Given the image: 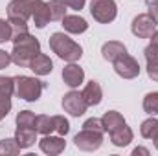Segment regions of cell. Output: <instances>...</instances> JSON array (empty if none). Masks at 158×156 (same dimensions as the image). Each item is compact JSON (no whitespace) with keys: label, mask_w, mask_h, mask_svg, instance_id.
<instances>
[{"label":"cell","mask_w":158,"mask_h":156,"mask_svg":"<svg viewBox=\"0 0 158 156\" xmlns=\"http://www.w3.org/2000/svg\"><path fill=\"white\" fill-rule=\"evenodd\" d=\"M13 51H11V61L17 64V66H30L31 59L40 53V42L30 31L26 33H19V35H13Z\"/></svg>","instance_id":"obj_1"},{"label":"cell","mask_w":158,"mask_h":156,"mask_svg":"<svg viewBox=\"0 0 158 156\" xmlns=\"http://www.w3.org/2000/svg\"><path fill=\"white\" fill-rule=\"evenodd\" d=\"M50 48L53 53H57V57H61L68 63H76L83 55V48L61 31H57L50 37Z\"/></svg>","instance_id":"obj_2"},{"label":"cell","mask_w":158,"mask_h":156,"mask_svg":"<svg viewBox=\"0 0 158 156\" xmlns=\"http://www.w3.org/2000/svg\"><path fill=\"white\" fill-rule=\"evenodd\" d=\"M42 88H44L42 81L35 77H30V76L15 77V92L24 101H37L42 94Z\"/></svg>","instance_id":"obj_3"},{"label":"cell","mask_w":158,"mask_h":156,"mask_svg":"<svg viewBox=\"0 0 158 156\" xmlns=\"http://www.w3.org/2000/svg\"><path fill=\"white\" fill-rule=\"evenodd\" d=\"M90 13L98 22L109 24L116 18L118 7H116L114 0H92L90 2Z\"/></svg>","instance_id":"obj_4"},{"label":"cell","mask_w":158,"mask_h":156,"mask_svg":"<svg viewBox=\"0 0 158 156\" xmlns=\"http://www.w3.org/2000/svg\"><path fill=\"white\" fill-rule=\"evenodd\" d=\"M74 143H76V147H77V149H81V151H86V153L98 151V149L101 147V143H103V132L83 129L79 134H76Z\"/></svg>","instance_id":"obj_5"},{"label":"cell","mask_w":158,"mask_h":156,"mask_svg":"<svg viewBox=\"0 0 158 156\" xmlns=\"http://www.w3.org/2000/svg\"><path fill=\"white\" fill-rule=\"evenodd\" d=\"M114 70H116V74L119 77H123V79H134L140 76V64L129 53L119 55L118 59L114 61Z\"/></svg>","instance_id":"obj_6"},{"label":"cell","mask_w":158,"mask_h":156,"mask_svg":"<svg viewBox=\"0 0 158 156\" xmlns=\"http://www.w3.org/2000/svg\"><path fill=\"white\" fill-rule=\"evenodd\" d=\"M35 2L37 0H11L7 4V18L13 20H26L31 17L33 13V7H35Z\"/></svg>","instance_id":"obj_7"},{"label":"cell","mask_w":158,"mask_h":156,"mask_svg":"<svg viewBox=\"0 0 158 156\" xmlns=\"http://www.w3.org/2000/svg\"><path fill=\"white\" fill-rule=\"evenodd\" d=\"M86 107L88 105H86V101H85V97H83L81 92L72 90V92H68V94L63 96V109L70 116H76V117L83 116L86 112Z\"/></svg>","instance_id":"obj_8"},{"label":"cell","mask_w":158,"mask_h":156,"mask_svg":"<svg viewBox=\"0 0 158 156\" xmlns=\"http://www.w3.org/2000/svg\"><path fill=\"white\" fill-rule=\"evenodd\" d=\"M155 28H156V22H155L147 13L134 17L132 24H131V30H132V33H134L138 39H151V35L156 31Z\"/></svg>","instance_id":"obj_9"},{"label":"cell","mask_w":158,"mask_h":156,"mask_svg":"<svg viewBox=\"0 0 158 156\" xmlns=\"http://www.w3.org/2000/svg\"><path fill=\"white\" fill-rule=\"evenodd\" d=\"M39 147L44 154H50V156H55V154H61L66 147V142L63 140V136H52V134H46L42 140L39 142Z\"/></svg>","instance_id":"obj_10"},{"label":"cell","mask_w":158,"mask_h":156,"mask_svg":"<svg viewBox=\"0 0 158 156\" xmlns=\"http://www.w3.org/2000/svg\"><path fill=\"white\" fill-rule=\"evenodd\" d=\"M83 79H85V72H83V68L79 64H76V63H70L68 66L63 68V81L70 88H77L79 84L83 83Z\"/></svg>","instance_id":"obj_11"},{"label":"cell","mask_w":158,"mask_h":156,"mask_svg":"<svg viewBox=\"0 0 158 156\" xmlns=\"http://www.w3.org/2000/svg\"><path fill=\"white\" fill-rule=\"evenodd\" d=\"M28 68H30L35 76H48V74H52V70H53V63H52V59H50L48 55L37 53V55L31 59V63H30Z\"/></svg>","instance_id":"obj_12"},{"label":"cell","mask_w":158,"mask_h":156,"mask_svg":"<svg viewBox=\"0 0 158 156\" xmlns=\"http://www.w3.org/2000/svg\"><path fill=\"white\" fill-rule=\"evenodd\" d=\"M63 28L68 31V33H85L86 30H88V24H86V20L83 18V17H79V15H64L63 17Z\"/></svg>","instance_id":"obj_13"},{"label":"cell","mask_w":158,"mask_h":156,"mask_svg":"<svg viewBox=\"0 0 158 156\" xmlns=\"http://www.w3.org/2000/svg\"><path fill=\"white\" fill-rule=\"evenodd\" d=\"M15 140H17V143H19L20 149H28V147H31L37 142V129H31V127H17Z\"/></svg>","instance_id":"obj_14"},{"label":"cell","mask_w":158,"mask_h":156,"mask_svg":"<svg viewBox=\"0 0 158 156\" xmlns=\"http://www.w3.org/2000/svg\"><path fill=\"white\" fill-rule=\"evenodd\" d=\"M81 94H83V97H85V101H86L88 107L99 105V103H101V97H103V90H101L99 83H96V81H90V83L83 88Z\"/></svg>","instance_id":"obj_15"},{"label":"cell","mask_w":158,"mask_h":156,"mask_svg":"<svg viewBox=\"0 0 158 156\" xmlns=\"http://www.w3.org/2000/svg\"><path fill=\"white\" fill-rule=\"evenodd\" d=\"M33 22L37 28H44L50 20H52V15H50V6L48 2H42V0H37L35 2V7H33Z\"/></svg>","instance_id":"obj_16"},{"label":"cell","mask_w":158,"mask_h":156,"mask_svg":"<svg viewBox=\"0 0 158 156\" xmlns=\"http://www.w3.org/2000/svg\"><path fill=\"white\" fill-rule=\"evenodd\" d=\"M101 53H103V59L105 61H110L114 63L119 55L127 53V48L123 42H118V40H110V42H105L103 48H101Z\"/></svg>","instance_id":"obj_17"},{"label":"cell","mask_w":158,"mask_h":156,"mask_svg":"<svg viewBox=\"0 0 158 156\" xmlns=\"http://www.w3.org/2000/svg\"><path fill=\"white\" fill-rule=\"evenodd\" d=\"M110 142L116 147H127L132 142V130H131V127H127V123H125V125H121L118 129H114L110 132Z\"/></svg>","instance_id":"obj_18"},{"label":"cell","mask_w":158,"mask_h":156,"mask_svg":"<svg viewBox=\"0 0 158 156\" xmlns=\"http://www.w3.org/2000/svg\"><path fill=\"white\" fill-rule=\"evenodd\" d=\"M101 123H103V129H105L107 132H112L114 129L125 125V119H123V116H121L119 112L109 110V112H105V116L101 117Z\"/></svg>","instance_id":"obj_19"},{"label":"cell","mask_w":158,"mask_h":156,"mask_svg":"<svg viewBox=\"0 0 158 156\" xmlns=\"http://www.w3.org/2000/svg\"><path fill=\"white\" fill-rule=\"evenodd\" d=\"M35 129H37V132H39V134H42V136L52 134V132L55 130L53 117L46 116V114H40V116H37V119H35Z\"/></svg>","instance_id":"obj_20"},{"label":"cell","mask_w":158,"mask_h":156,"mask_svg":"<svg viewBox=\"0 0 158 156\" xmlns=\"http://www.w3.org/2000/svg\"><path fill=\"white\" fill-rule=\"evenodd\" d=\"M140 132L145 140H155L158 136V119H155V117L145 119L140 127Z\"/></svg>","instance_id":"obj_21"},{"label":"cell","mask_w":158,"mask_h":156,"mask_svg":"<svg viewBox=\"0 0 158 156\" xmlns=\"http://www.w3.org/2000/svg\"><path fill=\"white\" fill-rule=\"evenodd\" d=\"M48 6H50L52 20H63V17L66 15V6H64V2H63V0H50Z\"/></svg>","instance_id":"obj_22"},{"label":"cell","mask_w":158,"mask_h":156,"mask_svg":"<svg viewBox=\"0 0 158 156\" xmlns=\"http://www.w3.org/2000/svg\"><path fill=\"white\" fill-rule=\"evenodd\" d=\"M19 153H20V147H19L15 138H6V140L0 142V154L13 156V154H19Z\"/></svg>","instance_id":"obj_23"},{"label":"cell","mask_w":158,"mask_h":156,"mask_svg":"<svg viewBox=\"0 0 158 156\" xmlns=\"http://www.w3.org/2000/svg\"><path fill=\"white\" fill-rule=\"evenodd\" d=\"M35 119L37 116L31 110H22L17 114V127H31L35 129Z\"/></svg>","instance_id":"obj_24"},{"label":"cell","mask_w":158,"mask_h":156,"mask_svg":"<svg viewBox=\"0 0 158 156\" xmlns=\"http://www.w3.org/2000/svg\"><path fill=\"white\" fill-rule=\"evenodd\" d=\"M143 110L147 114H158V92H149L143 97Z\"/></svg>","instance_id":"obj_25"},{"label":"cell","mask_w":158,"mask_h":156,"mask_svg":"<svg viewBox=\"0 0 158 156\" xmlns=\"http://www.w3.org/2000/svg\"><path fill=\"white\" fill-rule=\"evenodd\" d=\"M13 90H15V77L0 76V96L2 97H11Z\"/></svg>","instance_id":"obj_26"},{"label":"cell","mask_w":158,"mask_h":156,"mask_svg":"<svg viewBox=\"0 0 158 156\" xmlns=\"http://www.w3.org/2000/svg\"><path fill=\"white\" fill-rule=\"evenodd\" d=\"M53 123H55V132L59 136H66L70 130V123L64 116H53Z\"/></svg>","instance_id":"obj_27"},{"label":"cell","mask_w":158,"mask_h":156,"mask_svg":"<svg viewBox=\"0 0 158 156\" xmlns=\"http://www.w3.org/2000/svg\"><path fill=\"white\" fill-rule=\"evenodd\" d=\"M11 37H13V30H11L9 20L0 18V44L6 42V40H11Z\"/></svg>","instance_id":"obj_28"},{"label":"cell","mask_w":158,"mask_h":156,"mask_svg":"<svg viewBox=\"0 0 158 156\" xmlns=\"http://www.w3.org/2000/svg\"><path fill=\"white\" fill-rule=\"evenodd\" d=\"M143 55H145L147 64H155V63H158V46L151 42V44L143 50Z\"/></svg>","instance_id":"obj_29"},{"label":"cell","mask_w":158,"mask_h":156,"mask_svg":"<svg viewBox=\"0 0 158 156\" xmlns=\"http://www.w3.org/2000/svg\"><path fill=\"white\" fill-rule=\"evenodd\" d=\"M7 20H9V18H7ZM9 24H11L13 35H19V33H26V31H28L26 20H17V18H13V20H9Z\"/></svg>","instance_id":"obj_30"},{"label":"cell","mask_w":158,"mask_h":156,"mask_svg":"<svg viewBox=\"0 0 158 156\" xmlns=\"http://www.w3.org/2000/svg\"><path fill=\"white\" fill-rule=\"evenodd\" d=\"M83 129H88V130H98V132H103V130H105V129H103L101 119H98V117H90V119H86V121L83 123Z\"/></svg>","instance_id":"obj_31"},{"label":"cell","mask_w":158,"mask_h":156,"mask_svg":"<svg viewBox=\"0 0 158 156\" xmlns=\"http://www.w3.org/2000/svg\"><path fill=\"white\" fill-rule=\"evenodd\" d=\"M11 110V97H2L0 96V121L9 114Z\"/></svg>","instance_id":"obj_32"},{"label":"cell","mask_w":158,"mask_h":156,"mask_svg":"<svg viewBox=\"0 0 158 156\" xmlns=\"http://www.w3.org/2000/svg\"><path fill=\"white\" fill-rule=\"evenodd\" d=\"M147 7H149L147 15L156 22V26H158V0H149V2H147Z\"/></svg>","instance_id":"obj_33"},{"label":"cell","mask_w":158,"mask_h":156,"mask_svg":"<svg viewBox=\"0 0 158 156\" xmlns=\"http://www.w3.org/2000/svg\"><path fill=\"white\" fill-rule=\"evenodd\" d=\"M9 63H13V61H11V53H7V51L0 50V70L7 68V66H9Z\"/></svg>","instance_id":"obj_34"},{"label":"cell","mask_w":158,"mask_h":156,"mask_svg":"<svg viewBox=\"0 0 158 156\" xmlns=\"http://www.w3.org/2000/svg\"><path fill=\"white\" fill-rule=\"evenodd\" d=\"M63 2H64V6H68L72 9H83L86 0H63Z\"/></svg>","instance_id":"obj_35"},{"label":"cell","mask_w":158,"mask_h":156,"mask_svg":"<svg viewBox=\"0 0 158 156\" xmlns=\"http://www.w3.org/2000/svg\"><path fill=\"white\" fill-rule=\"evenodd\" d=\"M147 76L153 79V81H158V63L147 64Z\"/></svg>","instance_id":"obj_36"},{"label":"cell","mask_w":158,"mask_h":156,"mask_svg":"<svg viewBox=\"0 0 158 156\" xmlns=\"http://www.w3.org/2000/svg\"><path fill=\"white\" fill-rule=\"evenodd\" d=\"M132 154L136 156V154H143V156H149V151L145 149V147H136L134 151H132Z\"/></svg>","instance_id":"obj_37"},{"label":"cell","mask_w":158,"mask_h":156,"mask_svg":"<svg viewBox=\"0 0 158 156\" xmlns=\"http://www.w3.org/2000/svg\"><path fill=\"white\" fill-rule=\"evenodd\" d=\"M151 42H153V44H156V46H158V31H155V33L151 35Z\"/></svg>","instance_id":"obj_38"},{"label":"cell","mask_w":158,"mask_h":156,"mask_svg":"<svg viewBox=\"0 0 158 156\" xmlns=\"http://www.w3.org/2000/svg\"><path fill=\"white\" fill-rule=\"evenodd\" d=\"M153 142H155V147H156V149H158V136H156V138H155V140H153Z\"/></svg>","instance_id":"obj_39"}]
</instances>
